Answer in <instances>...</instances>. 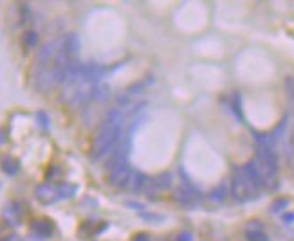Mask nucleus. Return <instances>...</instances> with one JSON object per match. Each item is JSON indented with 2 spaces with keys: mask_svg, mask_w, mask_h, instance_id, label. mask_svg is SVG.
<instances>
[{
  "mask_svg": "<svg viewBox=\"0 0 294 241\" xmlns=\"http://www.w3.org/2000/svg\"><path fill=\"white\" fill-rule=\"evenodd\" d=\"M74 62L76 58L65 47V36L49 40L38 51L33 69V86L41 94L54 90L63 83L67 70Z\"/></svg>",
  "mask_w": 294,
  "mask_h": 241,
  "instance_id": "nucleus-1",
  "label": "nucleus"
},
{
  "mask_svg": "<svg viewBox=\"0 0 294 241\" xmlns=\"http://www.w3.org/2000/svg\"><path fill=\"white\" fill-rule=\"evenodd\" d=\"M127 117L119 108H112L103 119L101 126L98 128L94 137V142L91 148V159L92 160H101L105 157L110 155V152L116 148L119 142L121 135H123V128L127 126Z\"/></svg>",
  "mask_w": 294,
  "mask_h": 241,
  "instance_id": "nucleus-2",
  "label": "nucleus"
},
{
  "mask_svg": "<svg viewBox=\"0 0 294 241\" xmlns=\"http://www.w3.org/2000/svg\"><path fill=\"white\" fill-rule=\"evenodd\" d=\"M258 146H257V157L253 162L255 169L258 171L262 178L264 189H273L276 185L278 180V155L274 150L273 140L269 139V135H257Z\"/></svg>",
  "mask_w": 294,
  "mask_h": 241,
  "instance_id": "nucleus-3",
  "label": "nucleus"
},
{
  "mask_svg": "<svg viewBox=\"0 0 294 241\" xmlns=\"http://www.w3.org/2000/svg\"><path fill=\"white\" fill-rule=\"evenodd\" d=\"M260 189L251 182L249 175L245 173L244 168H236L235 175L231 178V195L236 202H251L258 197Z\"/></svg>",
  "mask_w": 294,
  "mask_h": 241,
  "instance_id": "nucleus-4",
  "label": "nucleus"
},
{
  "mask_svg": "<svg viewBox=\"0 0 294 241\" xmlns=\"http://www.w3.org/2000/svg\"><path fill=\"white\" fill-rule=\"evenodd\" d=\"M174 198L181 207L193 209L195 205H197V202H199V192L191 187L190 182H186V184H183L177 191L174 192Z\"/></svg>",
  "mask_w": 294,
  "mask_h": 241,
  "instance_id": "nucleus-5",
  "label": "nucleus"
},
{
  "mask_svg": "<svg viewBox=\"0 0 294 241\" xmlns=\"http://www.w3.org/2000/svg\"><path fill=\"white\" fill-rule=\"evenodd\" d=\"M132 166H130L129 162L124 164H119V166H116L114 169H110V175H108V184L114 185V187H119L123 189L124 184H127V180L130 178V175H132Z\"/></svg>",
  "mask_w": 294,
  "mask_h": 241,
  "instance_id": "nucleus-6",
  "label": "nucleus"
},
{
  "mask_svg": "<svg viewBox=\"0 0 294 241\" xmlns=\"http://www.w3.org/2000/svg\"><path fill=\"white\" fill-rule=\"evenodd\" d=\"M34 197L40 204L44 205H49L53 202L60 200V195H58V185H51V184H41L34 189Z\"/></svg>",
  "mask_w": 294,
  "mask_h": 241,
  "instance_id": "nucleus-7",
  "label": "nucleus"
},
{
  "mask_svg": "<svg viewBox=\"0 0 294 241\" xmlns=\"http://www.w3.org/2000/svg\"><path fill=\"white\" fill-rule=\"evenodd\" d=\"M146 184H148V176L134 169L132 175H130V178L127 180V184H124L123 189H127V191H134V192H143L146 187Z\"/></svg>",
  "mask_w": 294,
  "mask_h": 241,
  "instance_id": "nucleus-8",
  "label": "nucleus"
},
{
  "mask_svg": "<svg viewBox=\"0 0 294 241\" xmlns=\"http://www.w3.org/2000/svg\"><path fill=\"white\" fill-rule=\"evenodd\" d=\"M245 239L247 241H269V237L264 232L262 225L253 221V223H249L247 227H245Z\"/></svg>",
  "mask_w": 294,
  "mask_h": 241,
  "instance_id": "nucleus-9",
  "label": "nucleus"
},
{
  "mask_svg": "<svg viewBox=\"0 0 294 241\" xmlns=\"http://www.w3.org/2000/svg\"><path fill=\"white\" fill-rule=\"evenodd\" d=\"M31 230L40 237H51L53 236V225L49 220H34L31 223Z\"/></svg>",
  "mask_w": 294,
  "mask_h": 241,
  "instance_id": "nucleus-10",
  "label": "nucleus"
},
{
  "mask_svg": "<svg viewBox=\"0 0 294 241\" xmlns=\"http://www.w3.org/2000/svg\"><path fill=\"white\" fill-rule=\"evenodd\" d=\"M18 169H20V164H18L17 159L6 157V159L2 160V171H4L6 175H17Z\"/></svg>",
  "mask_w": 294,
  "mask_h": 241,
  "instance_id": "nucleus-11",
  "label": "nucleus"
},
{
  "mask_svg": "<svg viewBox=\"0 0 294 241\" xmlns=\"http://www.w3.org/2000/svg\"><path fill=\"white\" fill-rule=\"evenodd\" d=\"M38 33L36 31H25L24 36H22V41H24V45L27 47V49H34L38 45Z\"/></svg>",
  "mask_w": 294,
  "mask_h": 241,
  "instance_id": "nucleus-12",
  "label": "nucleus"
},
{
  "mask_svg": "<svg viewBox=\"0 0 294 241\" xmlns=\"http://www.w3.org/2000/svg\"><path fill=\"white\" fill-rule=\"evenodd\" d=\"M76 185L72 184H62L58 185V195H60V200H63V198H71L74 197V192H76Z\"/></svg>",
  "mask_w": 294,
  "mask_h": 241,
  "instance_id": "nucleus-13",
  "label": "nucleus"
},
{
  "mask_svg": "<svg viewBox=\"0 0 294 241\" xmlns=\"http://www.w3.org/2000/svg\"><path fill=\"white\" fill-rule=\"evenodd\" d=\"M285 207H289V200L287 198H278L271 204V213L273 214H278V213H283Z\"/></svg>",
  "mask_w": 294,
  "mask_h": 241,
  "instance_id": "nucleus-14",
  "label": "nucleus"
},
{
  "mask_svg": "<svg viewBox=\"0 0 294 241\" xmlns=\"http://www.w3.org/2000/svg\"><path fill=\"white\" fill-rule=\"evenodd\" d=\"M224 197H226V187H224V185H220L219 189H215V191H213V195H212L213 200H222Z\"/></svg>",
  "mask_w": 294,
  "mask_h": 241,
  "instance_id": "nucleus-15",
  "label": "nucleus"
},
{
  "mask_svg": "<svg viewBox=\"0 0 294 241\" xmlns=\"http://www.w3.org/2000/svg\"><path fill=\"white\" fill-rule=\"evenodd\" d=\"M191 239H193V237H191L190 232H183V234H179L175 241H191Z\"/></svg>",
  "mask_w": 294,
  "mask_h": 241,
  "instance_id": "nucleus-16",
  "label": "nucleus"
},
{
  "mask_svg": "<svg viewBox=\"0 0 294 241\" xmlns=\"http://www.w3.org/2000/svg\"><path fill=\"white\" fill-rule=\"evenodd\" d=\"M132 241H150V237L146 236L145 232H139V234H136V236L132 237Z\"/></svg>",
  "mask_w": 294,
  "mask_h": 241,
  "instance_id": "nucleus-17",
  "label": "nucleus"
},
{
  "mask_svg": "<svg viewBox=\"0 0 294 241\" xmlns=\"http://www.w3.org/2000/svg\"><path fill=\"white\" fill-rule=\"evenodd\" d=\"M283 221H285V223H292V221H294V214H285V216H283Z\"/></svg>",
  "mask_w": 294,
  "mask_h": 241,
  "instance_id": "nucleus-18",
  "label": "nucleus"
},
{
  "mask_svg": "<svg viewBox=\"0 0 294 241\" xmlns=\"http://www.w3.org/2000/svg\"><path fill=\"white\" fill-rule=\"evenodd\" d=\"M4 241H18V237L15 236V234H13V236H9L8 239H4Z\"/></svg>",
  "mask_w": 294,
  "mask_h": 241,
  "instance_id": "nucleus-19",
  "label": "nucleus"
}]
</instances>
